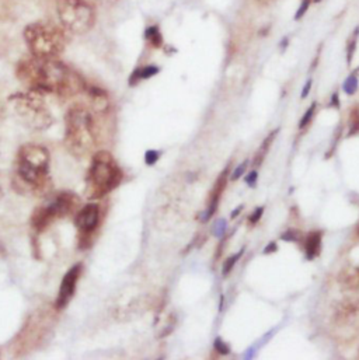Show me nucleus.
Listing matches in <instances>:
<instances>
[{
	"instance_id": "38",
	"label": "nucleus",
	"mask_w": 359,
	"mask_h": 360,
	"mask_svg": "<svg viewBox=\"0 0 359 360\" xmlns=\"http://www.w3.org/2000/svg\"><path fill=\"white\" fill-rule=\"evenodd\" d=\"M356 234L359 235V223H358V228H356Z\"/></svg>"
},
{
	"instance_id": "13",
	"label": "nucleus",
	"mask_w": 359,
	"mask_h": 360,
	"mask_svg": "<svg viewBox=\"0 0 359 360\" xmlns=\"http://www.w3.org/2000/svg\"><path fill=\"white\" fill-rule=\"evenodd\" d=\"M85 93L87 94L89 105L96 112H105L110 108V100L107 93L98 87H86Z\"/></svg>"
},
{
	"instance_id": "27",
	"label": "nucleus",
	"mask_w": 359,
	"mask_h": 360,
	"mask_svg": "<svg viewBox=\"0 0 359 360\" xmlns=\"http://www.w3.org/2000/svg\"><path fill=\"white\" fill-rule=\"evenodd\" d=\"M215 349L219 352V354H229L230 353V348H229V345L227 343H225L220 338H216V341H215Z\"/></svg>"
},
{
	"instance_id": "8",
	"label": "nucleus",
	"mask_w": 359,
	"mask_h": 360,
	"mask_svg": "<svg viewBox=\"0 0 359 360\" xmlns=\"http://www.w3.org/2000/svg\"><path fill=\"white\" fill-rule=\"evenodd\" d=\"M101 219L100 206L96 204H89L77 210L74 216V224L77 228V243L82 250L92 246L93 237L97 231Z\"/></svg>"
},
{
	"instance_id": "1",
	"label": "nucleus",
	"mask_w": 359,
	"mask_h": 360,
	"mask_svg": "<svg viewBox=\"0 0 359 360\" xmlns=\"http://www.w3.org/2000/svg\"><path fill=\"white\" fill-rule=\"evenodd\" d=\"M16 74L28 90L41 94H55L61 98L82 94L87 87L85 78L58 58L44 59L32 55L23 58L17 65Z\"/></svg>"
},
{
	"instance_id": "7",
	"label": "nucleus",
	"mask_w": 359,
	"mask_h": 360,
	"mask_svg": "<svg viewBox=\"0 0 359 360\" xmlns=\"http://www.w3.org/2000/svg\"><path fill=\"white\" fill-rule=\"evenodd\" d=\"M63 28L72 34H86L94 25L96 14L87 0H55Z\"/></svg>"
},
{
	"instance_id": "14",
	"label": "nucleus",
	"mask_w": 359,
	"mask_h": 360,
	"mask_svg": "<svg viewBox=\"0 0 359 360\" xmlns=\"http://www.w3.org/2000/svg\"><path fill=\"white\" fill-rule=\"evenodd\" d=\"M322 240H323V233L318 230L310 231L309 234L304 235L303 238V246H304V252H306V259L317 258L322 252Z\"/></svg>"
},
{
	"instance_id": "25",
	"label": "nucleus",
	"mask_w": 359,
	"mask_h": 360,
	"mask_svg": "<svg viewBox=\"0 0 359 360\" xmlns=\"http://www.w3.org/2000/svg\"><path fill=\"white\" fill-rule=\"evenodd\" d=\"M281 238L285 241H293V243H300V241L303 240L304 237L302 235V233L300 231H298V230H288L286 233H284V234L281 235Z\"/></svg>"
},
{
	"instance_id": "28",
	"label": "nucleus",
	"mask_w": 359,
	"mask_h": 360,
	"mask_svg": "<svg viewBox=\"0 0 359 360\" xmlns=\"http://www.w3.org/2000/svg\"><path fill=\"white\" fill-rule=\"evenodd\" d=\"M262 213H264V208L262 206H260V208H257L254 212H253V215L249 217V223L251 224V226H256L257 223L260 222V219H261Z\"/></svg>"
},
{
	"instance_id": "34",
	"label": "nucleus",
	"mask_w": 359,
	"mask_h": 360,
	"mask_svg": "<svg viewBox=\"0 0 359 360\" xmlns=\"http://www.w3.org/2000/svg\"><path fill=\"white\" fill-rule=\"evenodd\" d=\"M276 250H278V246H276V243H269L267 248L264 250V254H271V252H275Z\"/></svg>"
},
{
	"instance_id": "9",
	"label": "nucleus",
	"mask_w": 359,
	"mask_h": 360,
	"mask_svg": "<svg viewBox=\"0 0 359 360\" xmlns=\"http://www.w3.org/2000/svg\"><path fill=\"white\" fill-rule=\"evenodd\" d=\"M333 323L342 331H359V299L341 301L333 317Z\"/></svg>"
},
{
	"instance_id": "6",
	"label": "nucleus",
	"mask_w": 359,
	"mask_h": 360,
	"mask_svg": "<svg viewBox=\"0 0 359 360\" xmlns=\"http://www.w3.org/2000/svg\"><path fill=\"white\" fill-rule=\"evenodd\" d=\"M9 101L17 116L31 129L43 131L52 125V115L43 100L41 93L31 90L27 93H16L9 98Z\"/></svg>"
},
{
	"instance_id": "2",
	"label": "nucleus",
	"mask_w": 359,
	"mask_h": 360,
	"mask_svg": "<svg viewBox=\"0 0 359 360\" xmlns=\"http://www.w3.org/2000/svg\"><path fill=\"white\" fill-rule=\"evenodd\" d=\"M14 168V188L19 192L43 196L51 191L49 151L44 146L23 144L16 157Z\"/></svg>"
},
{
	"instance_id": "17",
	"label": "nucleus",
	"mask_w": 359,
	"mask_h": 360,
	"mask_svg": "<svg viewBox=\"0 0 359 360\" xmlns=\"http://www.w3.org/2000/svg\"><path fill=\"white\" fill-rule=\"evenodd\" d=\"M158 70H160V69H158L157 66H153V65L138 67V69L134 70V73L131 74V77H129V86H135V84H138L139 82H142V80H147V78L156 76Z\"/></svg>"
},
{
	"instance_id": "3",
	"label": "nucleus",
	"mask_w": 359,
	"mask_h": 360,
	"mask_svg": "<svg viewBox=\"0 0 359 360\" xmlns=\"http://www.w3.org/2000/svg\"><path fill=\"white\" fill-rule=\"evenodd\" d=\"M98 144V129L92 109L85 104L70 107L65 116V146L77 158L93 154Z\"/></svg>"
},
{
	"instance_id": "35",
	"label": "nucleus",
	"mask_w": 359,
	"mask_h": 360,
	"mask_svg": "<svg viewBox=\"0 0 359 360\" xmlns=\"http://www.w3.org/2000/svg\"><path fill=\"white\" fill-rule=\"evenodd\" d=\"M254 2H256L258 6H268V5H271L274 0H254Z\"/></svg>"
},
{
	"instance_id": "18",
	"label": "nucleus",
	"mask_w": 359,
	"mask_h": 360,
	"mask_svg": "<svg viewBox=\"0 0 359 360\" xmlns=\"http://www.w3.org/2000/svg\"><path fill=\"white\" fill-rule=\"evenodd\" d=\"M276 133H278V129L272 131V132L268 135L267 138L264 139V142L261 143L260 149H258V151L256 153V156H254V160H253V166H254V168H258L260 166H261V163L264 162V158H265V156H267V153L269 151V149H271V144H272V142H274V139L276 138Z\"/></svg>"
},
{
	"instance_id": "33",
	"label": "nucleus",
	"mask_w": 359,
	"mask_h": 360,
	"mask_svg": "<svg viewBox=\"0 0 359 360\" xmlns=\"http://www.w3.org/2000/svg\"><path fill=\"white\" fill-rule=\"evenodd\" d=\"M330 105L334 107V108H340V97H338V93H334V94H333Z\"/></svg>"
},
{
	"instance_id": "29",
	"label": "nucleus",
	"mask_w": 359,
	"mask_h": 360,
	"mask_svg": "<svg viewBox=\"0 0 359 360\" xmlns=\"http://www.w3.org/2000/svg\"><path fill=\"white\" fill-rule=\"evenodd\" d=\"M160 157V153L157 150H149L146 151V156H145V162H146L147 166H153L156 164V162L158 160Z\"/></svg>"
},
{
	"instance_id": "20",
	"label": "nucleus",
	"mask_w": 359,
	"mask_h": 360,
	"mask_svg": "<svg viewBox=\"0 0 359 360\" xmlns=\"http://www.w3.org/2000/svg\"><path fill=\"white\" fill-rule=\"evenodd\" d=\"M358 39H359V27H356V28H355V31H353L352 34H351V36H349V39H348V42H347V63L348 65H351V62H352L353 55H355V51H356V44H358Z\"/></svg>"
},
{
	"instance_id": "23",
	"label": "nucleus",
	"mask_w": 359,
	"mask_h": 360,
	"mask_svg": "<svg viewBox=\"0 0 359 360\" xmlns=\"http://www.w3.org/2000/svg\"><path fill=\"white\" fill-rule=\"evenodd\" d=\"M358 84H359L358 77H356L355 73H352V74L345 80V83H344V86H342V89H344V91L347 93L348 96H352V94H355L356 90H358Z\"/></svg>"
},
{
	"instance_id": "19",
	"label": "nucleus",
	"mask_w": 359,
	"mask_h": 360,
	"mask_svg": "<svg viewBox=\"0 0 359 360\" xmlns=\"http://www.w3.org/2000/svg\"><path fill=\"white\" fill-rule=\"evenodd\" d=\"M145 39L153 48L158 49L163 47V35H162V31L158 28V25L147 27L146 31H145Z\"/></svg>"
},
{
	"instance_id": "22",
	"label": "nucleus",
	"mask_w": 359,
	"mask_h": 360,
	"mask_svg": "<svg viewBox=\"0 0 359 360\" xmlns=\"http://www.w3.org/2000/svg\"><path fill=\"white\" fill-rule=\"evenodd\" d=\"M244 254V248L243 250H240V251L237 252V254H234V255H231V257H229V258L226 259L225 264H223V269H222V273H223V276H227L229 273H230L231 270H233V268H234V265L237 264L238 258L242 257Z\"/></svg>"
},
{
	"instance_id": "39",
	"label": "nucleus",
	"mask_w": 359,
	"mask_h": 360,
	"mask_svg": "<svg viewBox=\"0 0 359 360\" xmlns=\"http://www.w3.org/2000/svg\"><path fill=\"white\" fill-rule=\"evenodd\" d=\"M318 2H320V0H313V3H318Z\"/></svg>"
},
{
	"instance_id": "36",
	"label": "nucleus",
	"mask_w": 359,
	"mask_h": 360,
	"mask_svg": "<svg viewBox=\"0 0 359 360\" xmlns=\"http://www.w3.org/2000/svg\"><path fill=\"white\" fill-rule=\"evenodd\" d=\"M243 210V205H238L237 208L236 209L233 210V213H231V219H234V217H237L238 216V213Z\"/></svg>"
},
{
	"instance_id": "10",
	"label": "nucleus",
	"mask_w": 359,
	"mask_h": 360,
	"mask_svg": "<svg viewBox=\"0 0 359 360\" xmlns=\"http://www.w3.org/2000/svg\"><path fill=\"white\" fill-rule=\"evenodd\" d=\"M47 208L51 212L55 220L63 219V217L76 215L80 208V198L74 192L70 191H62L56 195L54 201Z\"/></svg>"
},
{
	"instance_id": "26",
	"label": "nucleus",
	"mask_w": 359,
	"mask_h": 360,
	"mask_svg": "<svg viewBox=\"0 0 359 360\" xmlns=\"http://www.w3.org/2000/svg\"><path fill=\"white\" fill-rule=\"evenodd\" d=\"M311 3H313V0H302V3H300V6H299V9L296 10V14H295V20H300V18L303 17L304 14L307 13V10H309Z\"/></svg>"
},
{
	"instance_id": "37",
	"label": "nucleus",
	"mask_w": 359,
	"mask_h": 360,
	"mask_svg": "<svg viewBox=\"0 0 359 360\" xmlns=\"http://www.w3.org/2000/svg\"><path fill=\"white\" fill-rule=\"evenodd\" d=\"M281 47H282V51H285V47H288V38H284V39H282Z\"/></svg>"
},
{
	"instance_id": "11",
	"label": "nucleus",
	"mask_w": 359,
	"mask_h": 360,
	"mask_svg": "<svg viewBox=\"0 0 359 360\" xmlns=\"http://www.w3.org/2000/svg\"><path fill=\"white\" fill-rule=\"evenodd\" d=\"M80 273H82V264H76L67 270L66 275L63 276L61 288H59V293H58V297H56L55 301L56 310L65 308L69 304V301L72 300L74 292H76L77 282H79Z\"/></svg>"
},
{
	"instance_id": "16",
	"label": "nucleus",
	"mask_w": 359,
	"mask_h": 360,
	"mask_svg": "<svg viewBox=\"0 0 359 360\" xmlns=\"http://www.w3.org/2000/svg\"><path fill=\"white\" fill-rule=\"evenodd\" d=\"M341 288L351 292H359V268H345L338 276Z\"/></svg>"
},
{
	"instance_id": "4",
	"label": "nucleus",
	"mask_w": 359,
	"mask_h": 360,
	"mask_svg": "<svg viewBox=\"0 0 359 360\" xmlns=\"http://www.w3.org/2000/svg\"><path fill=\"white\" fill-rule=\"evenodd\" d=\"M122 170L108 151H97L92 157L90 167L86 175L87 198L101 199L114 191L122 181Z\"/></svg>"
},
{
	"instance_id": "21",
	"label": "nucleus",
	"mask_w": 359,
	"mask_h": 360,
	"mask_svg": "<svg viewBox=\"0 0 359 360\" xmlns=\"http://www.w3.org/2000/svg\"><path fill=\"white\" fill-rule=\"evenodd\" d=\"M359 133V108H353L349 114L348 136H355Z\"/></svg>"
},
{
	"instance_id": "5",
	"label": "nucleus",
	"mask_w": 359,
	"mask_h": 360,
	"mask_svg": "<svg viewBox=\"0 0 359 360\" xmlns=\"http://www.w3.org/2000/svg\"><path fill=\"white\" fill-rule=\"evenodd\" d=\"M23 35L31 55L37 58L54 59L66 48V32L52 23H31L24 28Z\"/></svg>"
},
{
	"instance_id": "15",
	"label": "nucleus",
	"mask_w": 359,
	"mask_h": 360,
	"mask_svg": "<svg viewBox=\"0 0 359 360\" xmlns=\"http://www.w3.org/2000/svg\"><path fill=\"white\" fill-rule=\"evenodd\" d=\"M54 222H55V219L51 215L47 206H39L31 215V226L37 233L45 231Z\"/></svg>"
},
{
	"instance_id": "31",
	"label": "nucleus",
	"mask_w": 359,
	"mask_h": 360,
	"mask_svg": "<svg viewBox=\"0 0 359 360\" xmlns=\"http://www.w3.org/2000/svg\"><path fill=\"white\" fill-rule=\"evenodd\" d=\"M257 177H258V174H257L256 170H253L251 173H250L247 177H246V182H247V185L249 186H254L257 182Z\"/></svg>"
},
{
	"instance_id": "32",
	"label": "nucleus",
	"mask_w": 359,
	"mask_h": 360,
	"mask_svg": "<svg viewBox=\"0 0 359 360\" xmlns=\"http://www.w3.org/2000/svg\"><path fill=\"white\" fill-rule=\"evenodd\" d=\"M311 84H313V82H311V78H309V80L306 82V84H304L303 91H302V96H300L302 100H304L306 97L309 96V93H310V89H311Z\"/></svg>"
},
{
	"instance_id": "12",
	"label": "nucleus",
	"mask_w": 359,
	"mask_h": 360,
	"mask_svg": "<svg viewBox=\"0 0 359 360\" xmlns=\"http://www.w3.org/2000/svg\"><path fill=\"white\" fill-rule=\"evenodd\" d=\"M229 171H230V168L226 167L225 170L222 171V174L218 177L216 182H215L212 191H211V193H209L207 210H205V213H204V219H202L204 222L209 220V219L216 213L218 206H219V201L220 198H222V195H223V191H225L226 185H227V181L230 180V178H229Z\"/></svg>"
},
{
	"instance_id": "24",
	"label": "nucleus",
	"mask_w": 359,
	"mask_h": 360,
	"mask_svg": "<svg viewBox=\"0 0 359 360\" xmlns=\"http://www.w3.org/2000/svg\"><path fill=\"white\" fill-rule=\"evenodd\" d=\"M316 107L317 104L316 102H313L310 107H309V109L304 112V115L302 116V119H300V124H299V128H300V129H303L304 126H307L309 124H310L311 118L314 116V112H316Z\"/></svg>"
},
{
	"instance_id": "30",
	"label": "nucleus",
	"mask_w": 359,
	"mask_h": 360,
	"mask_svg": "<svg viewBox=\"0 0 359 360\" xmlns=\"http://www.w3.org/2000/svg\"><path fill=\"white\" fill-rule=\"evenodd\" d=\"M246 167H247V162H243L240 166H237L236 167V170H234V173L231 174V181H237L242 175L244 174V171H246Z\"/></svg>"
}]
</instances>
